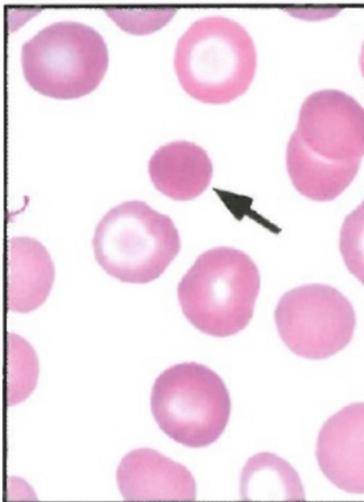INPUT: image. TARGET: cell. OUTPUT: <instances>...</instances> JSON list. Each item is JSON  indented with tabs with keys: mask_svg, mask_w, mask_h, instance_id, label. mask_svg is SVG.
<instances>
[{
	"mask_svg": "<svg viewBox=\"0 0 364 502\" xmlns=\"http://www.w3.org/2000/svg\"><path fill=\"white\" fill-rule=\"evenodd\" d=\"M55 268L46 248L36 239L16 236L8 241L7 307L29 312L48 296Z\"/></svg>",
	"mask_w": 364,
	"mask_h": 502,
	"instance_id": "11",
	"label": "cell"
},
{
	"mask_svg": "<svg viewBox=\"0 0 364 502\" xmlns=\"http://www.w3.org/2000/svg\"><path fill=\"white\" fill-rule=\"evenodd\" d=\"M173 62L188 94L201 102L221 104L249 88L256 72L257 52L240 24L211 16L196 21L181 36Z\"/></svg>",
	"mask_w": 364,
	"mask_h": 502,
	"instance_id": "2",
	"label": "cell"
},
{
	"mask_svg": "<svg viewBox=\"0 0 364 502\" xmlns=\"http://www.w3.org/2000/svg\"><path fill=\"white\" fill-rule=\"evenodd\" d=\"M230 408L223 379L196 362L166 369L151 390V413L160 429L188 447H204L215 442L226 427Z\"/></svg>",
	"mask_w": 364,
	"mask_h": 502,
	"instance_id": "6",
	"label": "cell"
},
{
	"mask_svg": "<svg viewBox=\"0 0 364 502\" xmlns=\"http://www.w3.org/2000/svg\"><path fill=\"white\" fill-rule=\"evenodd\" d=\"M92 246L98 264L124 283L159 278L181 249L171 218L146 202H124L109 209L96 227Z\"/></svg>",
	"mask_w": 364,
	"mask_h": 502,
	"instance_id": "4",
	"label": "cell"
},
{
	"mask_svg": "<svg viewBox=\"0 0 364 502\" xmlns=\"http://www.w3.org/2000/svg\"><path fill=\"white\" fill-rule=\"evenodd\" d=\"M360 70L362 72V75L364 77V41L363 43L362 47H361V51L360 54Z\"/></svg>",
	"mask_w": 364,
	"mask_h": 502,
	"instance_id": "15",
	"label": "cell"
},
{
	"mask_svg": "<svg viewBox=\"0 0 364 502\" xmlns=\"http://www.w3.org/2000/svg\"><path fill=\"white\" fill-rule=\"evenodd\" d=\"M116 479L127 501H193L196 496L191 471L151 448L128 452L117 467Z\"/></svg>",
	"mask_w": 364,
	"mask_h": 502,
	"instance_id": "9",
	"label": "cell"
},
{
	"mask_svg": "<svg viewBox=\"0 0 364 502\" xmlns=\"http://www.w3.org/2000/svg\"><path fill=\"white\" fill-rule=\"evenodd\" d=\"M148 168L154 187L178 201L199 196L208 187L213 175L207 153L199 146L185 141L159 148L151 157Z\"/></svg>",
	"mask_w": 364,
	"mask_h": 502,
	"instance_id": "10",
	"label": "cell"
},
{
	"mask_svg": "<svg viewBox=\"0 0 364 502\" xmlns=\"http://www.w3.org/2000/svg\"><path fill=\"white\" fill-rule=\"evenodd\" d=\"M281 339L296 355L323 359L353 338L356 317L349 300L336 288L310 283L285 293L274 311Z\"/></svg>",
	"mask_w": 364,
	"mask_h": 502,
	"instance_id": "7",
	"label": "cell"
},
{
	"mask_svg": "<svg viewBox=\"0 0 364 502\" xmlns=\"http://www.w3.org/2000/svg\"><path fill=\"white\" fill-rule=\"evenodd\" d=\"M6 403L14 405L25 400L34 390L38 380L36 354L24 339L8 337Z\"/></svg>",
	"mask_w": 364,
	"mask_h": 502,
	"instance_id": "13",
	"label": "cell"
},
{
	"mask_svg": "<svg viewBox=\"0 0 364 502\" xmlns=\"http://www.w3.org/2000/svg\"><path fill=\"white\" fill-rule=\"evenodd\" d=\"M260 288L258 268L250 257L232 247L200 255L177 288L184 316L201 332L225 337L252 319Z\"/></svg>",
	"mask_w": 364,
	"mask_h": 502,
	"instance_id": "3",
	"label": "cell"
},
{
	"mask_svg": "<svg viewBox=\"0 0 364 502\" xmlns=\"http://www.w3.org/2000/svg\"><path fill=\"white\" fill-rule=\"evenodd\" d=\"M364 156V107L337 89H322L301 104L287 147V169L296 190L317 202L338 197Z\"/></svg>",
	"mask_w": 364,
	"mask_h": 502,
	"instance_id": "1",
	"label": "cell"
},
{
	"mask_svg": "<svg viewBox=\"0 0 364 502\" xmlns=\"http://www.w3.org/2000/svg\"><path fill=\"white\" fill-rule=\"evenodd\" d=\"M253 489L255 493L259 489L262 491V494L266 490L264 494L283 496L286 499H304L296 471L285 460L270 453L255 455L244 467L241 490L250 492Z\"/></svg>",
	"mask_w": 364,
	"mask_h": 502,
	"instance_id": "12",
	"label": "cell"
},
{
	"mask_svg": "<svg viewBox=\"0 0 364 502\" xmlns=\"http://www.w3.org/2000/svg\"><path fill=\"white\" fill-rule=\"evenodd\" d=\"M21 64L24 77L34 90L70 99L98 86L107 70L108 53L94 28L60 21L45 27L22 45Z\"/></svg>",
	"mask_w": 364,
	"mask_h": 502,
	"instance_id": "5",
	"label": "cell"
},
{
	"mask_svg": "<svg viewBox=\"0 0 364 502\" xmlns=\"http://www.w3.org/2000/svg\"><path fill=\"white\" fill-rule=\"evenodd\" d=\"M316 457L336 486L364 493V403H350L328 418L317 437Z\"/></svg>",
	"mask_w": 364,
	"mask_h": 502,
	"instance_id": "8",
	"label": "cell"
},
{
	"mask_svg": "<svg viewBox=\"0 0 364 502\" xmlns=\"http://www.w3.org/2000/svg\"><path fill=\"white\" fill-rule=\"evenodd\" d=\"M339 249L349 272L364 285V200L341 226Z\"/></svg>",
	"mask_w": 364,
	"mask_h": 502,
	"instance_id": "14",
	"label": "cell"
}]
</instances>
